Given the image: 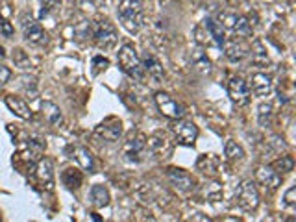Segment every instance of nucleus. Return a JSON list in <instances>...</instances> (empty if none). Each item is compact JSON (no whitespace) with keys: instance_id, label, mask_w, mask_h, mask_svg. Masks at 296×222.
Instances as JSON below:
<instances>
[{"instance_id":"nucleus-1","label":"nucleus","mask_w":296,"mask_h":222,"mask_svg":"<svg viewBox=\"0 0 296 222\" xmlns=\"http://www.w3.org/2000/svg\"><path fill=\"white\" fill-rule=\"evenodd\" d=\"M120 24L130 34H137L144 26V6L142 0H122L117 10Z\"/></svg>"},{"instance_id":"nucleus-2","label":"nucleus","mask_w":296,"mask_h":222,"mask_svg":"<svg viewBox=\"0 0 296 222\" xmlns=\"http://www.w3.org/2000/svg\"><path fill=\"white\" fill-rule=\"evenodd\" d=\"M117 59H119V65L120 68L124 70L128 76H130L131 80H137V82H142L144 80V67H142L141 63V57L137 56V50L133 45H122L120 46L119 54H117Z\"/></svg>"},{"instance_id":"nucleus-3","label":"nucleus","mask_w":296,"mask_h":222,"mask_svg":"<svg viewBox=\"0 0 296 222\" xmlns=\"http://www.w3.org/2000/svg\"><path fill=\"white\" fill-rule=\"evenodd\" d=\"M93 39H95L98 48L109 50L117 45V39H119L117 28L109 23L108 19H100L97 23H93Z\"/></svg>"},{"instance_id":"nucleus-4","label":"nucleus","mask_w":296,"mask_h":222,"mask_svg":"<svg viewBox=\"0 0 296 222\" xmlns=\"http://www.w3.org/2000/svg\"><path fill=\"white\" fill-rule=\"evenodd\" d=\"M21 30H23L24 39L28 41L30 45L45 46L46 43H48L46 32L30 13H23V15H21Z\"/></svg>"},{"instance_id":"nucleus-5","label":"nucleus","mask_w":296,"mask_h":222,"mask_svg":"<svg viewBox=\"0 0 296 222\" xmlns=\"http://www.w3.org/2000/svg\"><path fill=\"white\" fill-rule=\"evenodd\" d=\"M156 106L160 109V113L167 119H172V120H178V119H183L185 117V108H183L182 104L174 100V98L169 95V93H156Z\"/></svg>"},{"instance_id":"nucleus-6","label":"nucleus","mask_w":296,"mask_h":222,"mask_svg":"<svg viewBox=\"0 0 296 222\" xmlns=\"http://www.w3.org/2000/svg\"><path fill=\"white\" fill-rule=\"evenodd\" d=\"M235 204L239 205L241 209L254 211L259 205V193L257 187L252 182H243L239 187L235 189Z\"/></svg>"},{"instance_id":"nucleus-7","label":"nucleus","mask_w":296,"mask_h":222,"mask_svg":"<svg viewBox=\"0 0 296 222\" xmlns=\"http://www.w3.org/2000/svg\"><path fill=\"white\" fill-rule=\"evenodd\" d=\"M220 24L222 28L230 30L232 34L239 35V37H248L252 35V26L248 23V19L237 13H220Z\"/></svg>"},{"instance_id":"nucleus-8","label":"nucleus","mask_w":296,"mask_h":222,"mask_svg":"<svg viewBox=\"0 0 296 222\" xmlns=\"http://www.w3.org/2000/svg\"><path fill=\"white\" fill-rule=\"evenodd\" d=\"M174 135H176V141L180 144H185V146H193L196 139H198V126L191 122V120H183L178 119V122L174 124Z\"/></svg>"},{"instance_id":"nucleus-9","label":"nucleus","mask_w":296,"mask_h":222,"mask_svg":"<svg viewBox=\"0 0 296 222\" xmlns=\"http://www.w3.org/2000/svg\"><path fill=\"white\" fill-rule=\"evenodd\" d=\"M167 178H169V182H171L172 187H176L178 191H182V193H191L196 189V180H194L187 171H183V169H169L167 172Z\"/></svg>"},{"instance_id":"nucleus-10","label":"nucleus","mask_w":296,"mask_h":222,"mask_svg":"<svg viewBox=\"0 0 296 222\" xmlns=\"http://www.w3.org/2000/svg\"><path fill=\"white\" fill-rule=\"evenodd\" d=\"M228 93H230V98H232V102L237 104V106H246V104L250 102V87L246 84L243 78L239 76H234L228 84Z\"/></svg>"},{"instance_id":"nucleus-11","label":"nucleus","mask_w":296,"mask_h":222,"mask_svg":"<svg viewBox=\"0 0 296 222\" xmlns=\"http://www.w3.org/2000/svg\"><path fill=\"white\" fill-rule=\"evenodd\" d=\"M146 137L142 133H137V135H131L124 144V156L130 161H141L144 156H146Z\"/></svg>"},{"instance_id":"nucleus-12","label":"nucleus","mask_w":296,"mask_h":222,"mask_svg":"<svg viewBox=\"0 0 296 222\" xmlns=\"http://www.w3.org/2000/svg\"><path fill=\"white\" fill-rule=\"evenodd\" d=\"M222 48H224V56L228 57L232 63H241L248 56V46L243 43L237 37H226L224 43H222Z\"/></svg>"},{"instance_id":"nucleus-13","label":"nucleus","mask_w":296,"mask_h":222,"mask_svg":"<svg viewBox=\"0 0 296 222\" xmlns=\"http://www.w3.org/2000/svg\"><path fill=\"white\" fill-rule=\"evenodd\" d=\"M248 87H250V93H254L256 97H268L272 93V78L265 72H254L250 74L248 78Z\"/></svg>"},{"instance_id":"nucleus-14","label":"nucleus","mask_w":296,"mask_h":222,"mask_svg":"<svg viewBox=\"0 0 296 222\" xmlns=\"http://www.w3.org/2000/svg\"><path fill=\"white\" fill-rule=\"evenodd\" d=\"M67 152L70 154L68 158H72V160L78 161V165H80L86 172L93 174V172L97 171L95 158H93V154L89 152V150H87L86 146H80V144H70V146L67 148Z\"/></svg>"},{"instance_id":"nucleus-15","label":"nucleus","mask_w":296,"mask_h":222,"mask_svg":"<svg viewBox=\"0 0 296 222\" xmlns=\"http://www.w3.org/2000/svg\"><path fill=\"white\" fill-rule=\"evenodd\" d=\"M141 63H142V67H144V72H146L156 84L163 82V78H165V70H163V67H161L160 59H158L152 52H148V50L142 52Z\"/></svg>"},{"instance_id":"nucleus-16","label":"nucleus","mask_w":296,"mask_h":222,"mask_svg":"<svg viewBox=\"0 0 296 222\" xmlns=\"http://www.w3.org/2000/svg\"><path fill=\"white\" fill-rule=\"evenodd\" d=\"M95 131H97L98 137H102L104 141L115 142L122 135V122L119 119H108L104 120L102 124H98Z\"/></svg>"},{"instance_id":"nucleus-17","label":"nucleus","mask_w":296,"mask_h":222,"mask_svg":"<svg viewBox=\"0 0 296 222\" xmlns=\"http://www.w3.org/2000/svg\"><path fill=\"white\" fill-rule=\"evenodd\" d=\"M256 178L257 182L261 183L265 189H268V191H276L281 185V176L274 171L272 167H257Z\"/></svg>"},{"instance_id":"nucleus-18","label":"nucleus","mask_w":296,"mask_h":222,"mask_svg":"<svg viewBox=\"0 0 296 222\" xmlns=\"http://www.w3.org/2000/svg\"><path fill=\"white\" fill-rule=\"evenodd\" d=\"M6 106L10 108L12 113H15L17 117H21V119H24V120L32 119V109L28 108V104L24 102L23 98L10 95V97H6Z\"/></svg>"},{"instance_id":"nucleus-19","label":"nucleus","mask_w":296,"mask_h":222,"mask_svg":"<svg viewBox=\"0 0 296 222\" xmlns=\"http://www.w3.org/2000/svg\"><path fill=\"white\" fill-rule=\"evenodd\" d=\"M191 65H193L194 70L198 74H202V76H207V74H211V70H213V65H211L209 57L205 56L204 50H194L193 54H191Z\"/></svg>"},{"instance_id":"nucleus-20","label":"nucleus","mask_w":296,"mask_h":222,"mask_svg":"<svg viewBox=\"0 0 296 222\" xmlns=\"http://www.w3.org/2000/svg\"><path fill=\"white\" fill-rule=\"evenodd\" d=\"M204 28L207 30V34H209L211 41H213V45L216 46H222L224 39H226V35H224V28H222L220 23H216L215 19L207 17L204 21Z\"/></svg>"},{"instance_id":"nucleus-21","label":"nucleus","mask_w":296,"mask_h":222,"mask_svg":"<svg viewBox=\"0 0 296 222\" xmlns=\"http://www.w3.org/2000/svg\"><path fill=\"white\" fill-rule=\"evenodd\" d=\"M41 109H43V115H45V119L50 122L52 126H59L63 122V115H61V109L57 108L54 102H48V100H43L41 102Z\"/></svg>"},{"instance_id":"nucleus-22","label":"nucleus","mask_w":296,"mask_h":222,"mask_svg":"<svg viewBox=\"0 0 296 222\" xmlns=\"http://www.w3.org/2000/svg\"><path fill=\"white\" fill-rule=\"evenodd\" d=\"M248 54H250V59L256 67H265V65L268 63L267 48L263 46L261 41H257V39L254 41V43H252V48L248 50Z\"/></svg>"},{"instance_id":"nucleus-23","label":"nucleus","mask_w":296,"mask_h":222,"mask_svg":"<svg viewBox=\"0 0 296 222\" xmlns=\"http://www.w3.org/2000/svg\"><path fill=\"white\" fill-rule=\"evenodd\" d=\"M61 180L70 191H74V189H80L82 182H84V176H82V172L76 167H68V169H65L61 172Z\"/></svg>"},{"instance_id":"nucleus-24","label":"nucleus","mask_w":296,"mask_h":222,"mask_svg":"<svg viewBox=\"0 0 296 222\" xmlns=\"http://www.w3.org/2000/svg\"><path fill=\"white\" fill-rule=\"evenodd\" d=\"M91 204L95 207H106L109 204V191L104 185H93L91 189Z\"/></svg>"},{"instance_id":"nucleus-25","label":"nucleus","mask_w":296,"mask_h":222,"mask_svg":"<svg viewBox=\"0 0 296 222\" xmlns=\"http://www.w3.org/2000/svg\"><path fill=\"white\" fill-rule=\"evenodd\" d=\"M37 178H39L41 182L45 183H52V180H54V167H52V161L50 160H39V163H37Z\"/></svg>"},{"instance_id":"nucleus-26","label":"nucleus","mask_w":296,"mask_h":222,"mask_svg":"<svg viewBox=\"0 0 296 222\" xmlns=\"http://www.w3.org/2000/svg\"><path fill=\"white\" fill-rule=\"evenodd\" d=\"M19 84H21V89H23L30 98H34L39 91V86H37V80H35L34 76H30V74H24L19 78Z\"/></svg>"},{"instance_id":"nucleus-27","label":"nucleus","mask_w":296,"mask_h":222,"mask_svg":"<svg viewBox=\"0 0 296 222\" xmlns=\"http://www.w3.org/2000/svg\"><path fill=\"white\" fill-rule=\"evenodd\" d=\"M224 154H226L228 160H237V161L245 160V150L235 141H226V144H224Z\"/></svg>"},{"instance_id":"nucleus-28","label":"nucleus","mask_w":296,"mask_h":222,"mask_svg":"<svg viewBox=\"0 0 296 222\" xmlns=\"http://www.w3.org/2000/svg\"><path fill=\"white\" fill-rule=\"evenodd\" d=\"M257 120H259V126L267 128L272 122V104H259L257 108Z\"/></svg>"},{"instance_id":"nucleus-29","label":"nucleus","mask_w":296,"mask_h":222,"mask_svg":"<svg viewBox=\"0 0 296 222\" xmlns=\"http://www.w3.org/2000/svg\"><path fill=\"white\" fill-rule=\"evenodd\" d=\"M167 146V141L163 135H152L150 139H146V152L148 154H160L163 152Z\"/></svg>"},{"instance_id":"nucleus-30","label":"nucleus","mask_w":296,"mask_h":222,"mask_svg":"<svg viewBox=\"0 0 296 222\" xmlns=\"http://www.w3.org/2000/svg\"><path fill=\"white\" fill-rule=\"evenodd\" d=\"M270 167H272L278 174H285V172H290L292 169H294V160H292L290 156H281V158L274 161Z\"/></svg>"},{"instance_id":"nucleus-31","label":"nucleus","mask_w":296,"mask_h":222,"mask_svg":"<svg viewBox=\"0 0 296 222\" xmlns=\"http://www.w3.org/2000/svg\"><path fill=\"white\" fill-rule=\"evenodd\" d=\"M13 63H15V67L23 68V70H26V68L32 67V61H30V56L26 54V52L23 50V48H15L13 50V56H12Z\"/></svg>"},{"instance_id":"nucleus-32","label":"nucleus","mask_w":296,"mask_h":222,"mask_svg":"<svg viewBox=\"0 0 296 222\" xmlns=\"http://www.w3.org/2000/svg\"><path fill=\"white\" fill-rule=\"evenodd\" d=\"M74 35H76V39H87V37H91L93 35V24L89 21H82L74 26Z\"/></svg>"},{"instance_id":"nucleus-33","label":"nucleus","mask_w":296,"mask_h":222,"mask_svg":"<svg viewBox=\"0 0 296 222\" xmlns=\"http://www.w3.org/2000/svg\"><path fill=\"white\" fill-rule=\"evenodd\" d=\"M194 41H196L200 46L213 45V41H211L209 34H207V30L204 28V24H200V26H196V28H194Z\"/></svg>"},{"instance_id":"nucleus-34","label":"nucleus","mask_w":296,"mask_h":222,"mask_svg":"<svg viewBox=\"0 0 296 222\" xmlns=\"http://www.w3.org/2000/svg\"><path fill=\"white\" fill-rule=\"evenodd\" d=\"M268 146L272 148L276 154H281V152H287V144L283 142V139L278 135H274L270 141H268Z\"/></svg>"},{"instance_id":"nucleus-35","label":"nucleus","mask_w":296,"mask_h":222,"mask_svg":"<svg viewBox=\"0 0 296 222\" xmlns=\"http://www.w3.org/2000/svg\"><path fill=\"white\" fill-rule=\"evenodd\" d=\"M59 6V0H41V17H46Z\"/></svg>"},{"instance_id":"nucleus-36","label":"nucleus","mask_w":296,"mask_h":222,"mask_svg":"<svg viewBox=\"0 0 296 222\" xmlns=\"http://www.w3.org/2000/svg\"><path fill=\"white\" fill-rule=\"evenodd\" d=\"M13 34H15V28L12 26V23L6 19H0V35L10 39V37H13Z\"/></svg>"},{"instance_id":"nucleus-37","label":"nucleus","mask_w":296,"mask_h":222,"mask_svg":"<svg viewBox=\"0 0 296 222\" xmlns=\"http://www.w3.org/2000/svg\"><path fill=\"white\" fill-rule=\"evenodd\" d=\"M283 202H285V205H294L296 204V187L294 185L287 189V193H285V196H283Z\"/></svg>"},{"instance_id":"nucleus-38","label":"nucleus","mask_w":296,"mask_h":222,"mask_svg":"<svg viewBox=\"0 0 296 222\" xmlns=\"http://www.w3.org/2000/svg\"><path fill=\"white\" fill-rule=\"evenodd\" d=\"M10 78H12V70H10L8 67H4V65H0V86L8 84Z\"/></svg>"},{"instance_id":"nucleus-39","label":"nucleus","mask_w":296,"mask_h":222,"mask_svg":"<svg viewBox=\"0 0 296 222\" xmlns=\"http://www.w3.org/2000/svg\"><path fill=\"white\" fill-rule=\"evenodd\" d=\"M74 2H76V4H80V6H89V0H74Z\"/></svg>"},{"instance_id":"nucleus-40","label":"nucleus","mask_w":296,"mask_h":222,"mask_svg":"<svg viewBox=\"0 0 296 222\" xmlns=\"http://www.w3.org/2000/svg\"><path fill=\"white\" fill-rule=\"evenodd\" d=\"M0 56H6V54H4V48H2V46H0Z\"/></svg>"}]
</instances>
